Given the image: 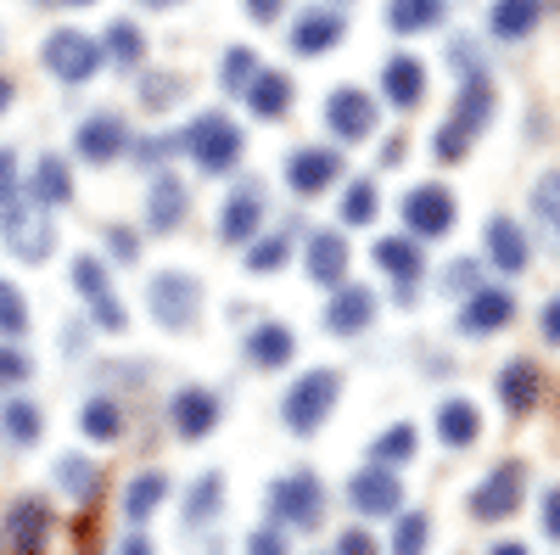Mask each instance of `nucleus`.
I'll use <instances>...</instances> for the list:
<instances>
[{
	"label": "nucleus",
	"instance_id": "56",
	"mask_svg": "<svg viewBox=\"0 0 560 555\" xmlns=\"http://www.w3.org/2000/svg\"><path fill=\"white\" fill-rule=\"evenodd\" d=\"M247 12H253L258 23H269V18H280V0H247Z\"/></svg>",
	"mask_w": 560,
	"mask_h": 555
},
{
	"label": "nucleus",
	"instance_id": "42",
	"mask_svg": "<svg viewBox=\"0 0 560 555\" xmlns=\"http://www.w3.org/2000/svg\"><path fill=\"white\" fill-rule=\"evenodd\" d=\"M370 454H376V466H404V460H415V427H393V432H382L376 443H370Z\"/></svg>",
	"mask_w": 560,
	"mask_h": 555
},
{
	"label": "nucleus",
	"instance_id": "29",
	"mask_svg": "<svg viewBox=\"0 0 560 555\" xmlns=\"http://www.w3.org/2000/svg\"><path fill=\"white\" fill-rule=\"evenodd\" d=\"M438 438H443L448 449H471V443L482 438V415H477V404H465V398L438 404Z\"/></svg>",
	"mask_w": 560,
	"mask_h": 555
},
{
	"label": "nucleus",
	"instance_id": "49",
	"mask_svg": "<svg viewBox=\"0 0 560 555\" xmlns=\"http://www.w3.org/2000/svg\"><path fill=\"white\" fill-rule=\"evenodd\" d=\"M12 203H18V158L0 152V213H7Z\"/></svg>",
	"mask_w": 560,
	"mask_h": 555
},
{
	"label": "nucleus",
	"instance_id": "23",
	"mask_svg": "<svg viewBox=\"0 0 560 555\" xmlns=\"http://www.w3.org/2000/svg\"><path fill=\"white\" fill-rule=\"evenodd\" d=\"M342 34H348V23H342L337 12H303V18L292 23V51H298V57H319V51H331Z\"/></svg>",
	"mask_w": 560,
	"mask_h": 555
},
{
	"label": "nucleus",
	"instance_id": "11",
	"mask_svg": "<svg viewBox=\"0 0 560 555\" xmlns=\"http://www.w3.org/2000/svg\"><path fill=\"white\" fill-rule=\"evenodd\" d=\"M404 224L415 230V236H427V242L448 236L454 230V192L448 185H415V192L404 197Z\"/></svg>",
	"mask_w": 560,
	"mask_h": 555
},
{
	"label": "nucleus",
	"instance_id": "16",
	"mask_svg": "<svg viewBox=\"0 0 560 555\" xmlns=\"http://www.w3.org/2000/svg\"><path fill=\"white\" fill-rule=\"evenodd\" d=\"M45 539H51V505L45 499H18L7 517V550L12 555H45Z\"/></svg>",
	"mask_w": 560,
	"mask_h": 555
},
{
	"label": "nucleus",
	"instance_id": "52",
	"mask_svg": "<svg viewBox=\"0 0 560 555\" xmlns=\"http://www.w3.org/2000/svg\"><path fill=\"white\" fill-rule=\"evenodd\" d=\"M107 242H113V258H124V264L140 253V236H135L129 224H113V230H107Z\"/></svg>",
	"mask_w": 560,
	"mask_h": 555
},
{
	"label": "nucleus",
	"instance_id": "50",
	"mask_svg": "<svg viewBox=\"0 0 560 555\" xmlns=\"http://www.w3.org/2000/svg\"><path fill=\"white\" fill-rule=\"evenodd\" d=\"M337 555H382V550H376V539H370L364 528H348V533L337 539Z\"/></svg>",
	"mask_w": 560,
	"mask_h": 555
},
{
	"label": "nucleus",
	"instance_id": "48",
	"mask_svg": "<svg viewBox=\"0 0 560 555\" xmlns=\"http://www.w3.org/2000/svg\"><path fill=\"white\" fill-rule=\"evenodd\" d=\"M174 152H179V135H152V141H140V147H135L140 169H158V163L174 158Z\"/></svg>",
	"mask_w": 560,
	"mask_h": 555
},
{
	"label": "nucleus",
	"instance_id": "24",
	"mask_svg": "<svg viewBox=\"0 0 560 555\" xmlns=\"http://www.w3.org/2000/svg\"><path fill=\"white\" fill-rule=\"evenodd\" d=\"M538 393H544L538 365H527V359H510V365L499 370V398H504V409H510V415H527V409L538 404Z\"/></svg>",
	"mask_w": 560,
	"mask_h": 555
},
{
	"label": "nucleus",
	"instance_id": "34",
	"mask_svg": "<svg viewBox=\"0 0 560 555\" xmlns=\"http://www.w3.org/2000/svg\"><path fill=\"white\" fill-rule=\"evenodd\" d=\"M488 28L499 39H522L538 28V0H493V12H488Z\"/></svg>",
	"mask_w": 560,
	"mask_h": 555
},
{
	"label": "nucleus",
	"instance_id": "15",
	"mask_svg": "<svg viewBox=\"0 0 560 555\" xmlns=\"http://www.w3.org/2000/svg\"><path fill=\"white\" fill-rule=\"evenodd\" d=\"M264 213H269L264 185H258V180H242L236 192H230L224 213H219V236H224V242H253L258 224H264Z\"/></svg>",
	"mask_w": 560,
	"mask_h": 555
},
{
	"label": "nucleus",
	"instance_id": "28",
	"mask_svg": "<svg viewBox=\"0 0 560 555\" xmlns=\"http://www.w3.org/2000/svg\"><path fill=\"white\" fill-rule=\"evenodd\" d=\"M292 354H298V337H292V326H280V320H269V326H258V332L247 337V359H253L258 370L292 365Z\"/></svg>",
	"mask_w": 560,
	"mask_h": 555
},
{
	"label": "nucleus",
	"instance_id": "60",
	"mask_svg": "<svg viewBox=\"0 0 560 555\" xmlns=\"http://www.w3.org/2000/svg\"><path fill=\"white\" fill-rule=\"evenodd\" d=\"M62 7H90V0H62Z\"/></svg>",
	"mask_w": 560,
	"mask_h": 555
},
{
	"label": "nucleus",
	"instance_id": "21",
	"mask_svg": "<svg viewBox=\"0 0 560 555\" xmlns=\"http://www.w3.org/2000/svg\"><path fill=\"white\" fill-rule=\"evenodd\" d=\"M370 258H376V269L387 275V281H398V287H415L420 269H427V253H420L409 236H382L376 247H370Z\"/></svg>",
	"mask_w": 560,
	"mask_h": 555
},
{
	"label": "nucleus",
	"instance_id": "25",
	"mask_svg": "<svg viewBox=\"0 0 560 555\" xmlns=\"http://www.w3.org/2000/svg\"><path fill=\"white\" fill-rule=\"evenodd\" d=\"M342 275H348V242L337 236V230H319V236H308V281L337 287Z\"/></svg>",
	"mask_w": 560,
	"mask_h": 555
},
{
	"label": "nucleus",
	"instance_id": "58",
	"mask_svg": "<svg viewBox=\"0 0 560 555\" xmlns=\"http://www.w3.org/2000/svg\"><path fill=\"white\" fill-rule=\"evenodd\" d=\"M7 107H12V79L0 73V113H7Z\"/></svg>",
	"mask_w": 560,
	"mask_h": 555
},
{
	"label": "nucleus",
	"instance_id": "41",
	"mask_svg": "<svg viewBox=\"0 0 560 555\" xmlns=\"http://www.w3.org/2000/svg\"><path fill=\"white\" fill-rule=\"evenodd\" d=\"M342 224H370V219H376L382 213V197H376V185H370V180H353L348 185V192H342Z\"/></svg>",
	"mask_w": 560,
	"mask_h": 555
},
{
	"label": "nucleus",
	"instance_id": "1",
	"mask_svg": "<svg viewBox=\"0 0 560 555\" xmlns=\"http://www.w3.org/2000/svg\"><path fill=\"white\" fill-rule=\"evenodd\" d=\"M493 118V79L488 68H465V84H459V102L448 113V124L432 135V158L438 163H459L465 152H471V141L488 129Z\"/></svg>",
	"mask_w": 560,
	"mask_h": 555
},
{
	"label": "nucleus",
	"instance_id": "43",
	"mask_svg": "<svg viewBox=\"0 0 560 555\" xmlns=\"http://www.w3.org/2000/svg\"><path fill=\"white\" fill-rule=\"evenodd\" d=\"M0 332H7V337L28 332V303H23V292L12 281H0Z\"/></svg>",
	"mask_w": 560,
	"mask_h": 555
},
{
	"label": "nucleus",
	"instance_id": "17",
	"mask_svg": "<svg viewBox=\"0 0 560 555\" xmlns=\"http://www.w3.org/2000/svg\"><path fill=\"white\" fill-rule=\"evenodd\" d=\"M168 421H174V432H179L185 443H197V438H208V432L219 427V398H213L208 388H179V393L168 398Z\"/></svg>",
	"mask_w": 560,
	"mask_h": 555
},
{
	"label": "nucleus",
	"instance_id": "19",
	"mask_svg": "<svg viewBox=\"0 0 560 555\" xmlns=\"http://www.w3.org/2000/svg\"><path fill=\"white\" fill-rule=\"evenodd\" d=\"M370 320H376V292L370 287H342L331 303H325V326H331L337 337L370 332Z\"/></svg>",
	"mask_w": 560,
	"mask_h": 555
},
{
	"label": "nucleus",
	"instance_id": "6",
	"mask_svg": "<svg viewBox=\"0 0 560 555\" xmlns=\"http://www.w3.org/2000/svg\"><path fill=\"white\" fill-rule=\"evenodd\" d=\"M45 68H51L62 84H84L102 73V45L79 34V28H57L51 39H45Z\"/></svg>",
	"mask_w": 560,
	"mask_h": 555
},
{
	"label": "nucleus",
	"instance_id": "37",
	"mask_svg": "<svg viewBox=\"0 0 560 555\" xmlns=\"http://www.w3.org/2000/svg\"><path fill=\"white\" fill-rule=\"evenodd\" d=\"M57 483H62L73 499H96V494H102V472L90 466V460H79V454H62V460H57Z\"/></svg>",
	"mask_w": 560,
	"mask_h": 555
},
{
	"label": "nucleus",
	"instance_id": "47",
	"mask_svg": "<svg viewBox=\"0 0 560 555\" xmlns=\"http://www.w3.org/2000/svg\"><path fill=\"white\" fill-rule=\"evenodd\" d=\"M34 377V365L18 354V348H7V343H0V388H23Z\"/></svg>",
	"mask_w": 560,
	"mask_h": 555
},
{
	"label": "nucleus",
	"instance_id": "22",
	"mask_svg": "<svg viewBox=\"0 0 560 555\" xmlns=\"http://www.w3.org/2000/svg\"><path fill=\"white\" fill-rule=\"evenodd\" d=\"M247 107H253V118H287V107H292V79L280 73V68H258L253 79H247Z\"/></svg>",
	"mask_w": 560,
	"mask_h": 555
},
{
	"label": "nucleus",
	"instance_id": "61",
	"mask_svg": "<svg viewBox=\"0 0 560 555\" xmlns=\"http://www.w3.org/2000/svg\"><path fill=\"white\" fill-rule=\"evenodd\" d=\"M147 7H174V0H147Z\"/></svg>",
	"mask_w": 560,
	"mask_h": 555
},
{
	"label": "nucleus",
	"instance_id": "44",
	"mask_svg": "<svg viewBox=\"0 0 560 555\" xmlns=\"http://www.w3.org/2000/svg\"><path fill=\"white\" fill-rule=\"evenodd\" d=\"M258 73V57L247 51V45H230L224 51V68H219V79H224V90H247V79Z\"/></svg>",
	"mask_w": 560,
	"mask_h": 555
},
{
	"label": "nucleus",
	"instance_id": "10",
	"mask_svg": "<svg viewBox=\"0 0 560 555\" xmlns=\"http://www.w3.org/2000/svg\"><path fill=\"white\" fill-rule=\"evenodd\" d=\"M522 488H527V466L522 460H504V466L493 477H482V488L471 494V517L477 522H504L522 505Z\"/></svg>",
	"mask_w": 560,
	"mask_h": 555
},
{
	"label": "nucleus",
	"instance_id": "4",
	"mask_svg": "<svg viewBox=\"0 0 560 555\" xmlns=\"http://www.w3.org/2000/svg\"><path fill=\"white\" fill-rule=\"evenodd\" d=\"M152 320L168 332H191L197 326V314H202V287H197V275H185V269H163L152 275Z\"/></svg>",
	"mask_w": 560,
	"mask_h": 555
},
{
	"label": "nucleus",
	"instance_id": "39",
	"mask_svg": "<svg viewBox=\"0 0 560 555\" xmlns=\"http://www.w3.org/2000/svg\"><path fill=\"white\" fill-rule=\"evenodd\" d=\"M427 539H432V517L427 511H398L393 555H427Z\"/></svg>",
	"mask_w": 560,
	"mask_h": 555
},
{
	"label": "nucleus",
	"instance_id": "12",
	"mask_svg": "<svg viewBox=\"0 0 560 555\" xmlns=\"http://www.w3.org/2000/svg\"><path fill=\"white\" fill-rule=\"evenodd\" d=\"M516 320V298L504 287H477L465 292V309H459V332L465 337H488V332H504Z\"/></svg>",
	"mask_w": 560,
	"mask_h": 555
},
{
	"label": "nucleus",
	"instance_id": "26",
	"mask_svg": "<svg viewBox=\"0 0 560 555\" xmlns=\"http://www.w3.org/2000/svg\"><path fill=\"white\" fill-rule=\"evenodd\" d=\"M28 203H39V208L73 203V174H68L62 158H39V163H34V174H28Z\"/></svg>",
	"mask_w": 560,
	"mask_h": 555
},
{
	"label": "nucleus",
	"instance_id": "13",
	"mask_svg": "<svg viewBox=\"0 0 560 555\" xmlns=\"http://www.w3.org/2000/svg\"><path fill=\"white\" fill-rule=\"evenodd\" d=\"M325 124H331V135L337 141H364L370 129H376V102L364 96V90H353V84H342V90H331V102H325Z\"/></svg>",
	"mask_w": 560,
	"mask_h": 555
},
{
	"label": "nucleus",
	"instance_id": "5",
	"mask_svg": "<svg viewBox=\"0 0 560 555\" xmlns=\"http://www.w3.org/2000/svg\"><path fill=\"white\" fill-rule=\"evenodd\" d=\"M319 511H325V488L314 472H292V477H275L269 483V517L280 528H319Z\"/></svg>",
	"mask_w": 560,
	"mask_h": 555
},
{
	"label": "nucleus",
	"instance_id": "45",
	"mask_svg": "<svg viewBox=\"0 0 560 555\" xmlns=\"http://www.w3.org/2000/svg\"><path fill=\"white\" fill-rule=\"evenodd\" d=\"M287 258H292V247L280 242V236H269V242H253V247H247V269H253V275H269V269L287 264Z\"/></svg>",
	"mask_w": 560,
	"mask_h": 555
},
{
	"label": "nucleus",
	"instance_id": "54",
	"mask_svg": "<svg viewBox=\"0 0 560 555\" xmlns=\"http://www.w3.org/2000/svg\"><path fill=\"white\" fill-rule=\"evenodd\" d=\"M544 337L560 348V298H549V309H544Z\"/></svg>",
	"mask_w": 560,
	"mask_h": 555
},
{
	"label": "nucleus",
	"instance_id": "38",
	"mask_svg": "<svg viewBox=\"0 0 560 555\" xmlns=\"http://www.w3.org/2000/svg\"><path fill=\"white\" fill-rule=\"evenodd\" d=\"M533 213H538V224L549 230V242H555V253H560V169H549V174L538 180V192H533Z\"/></svg>",
	"mask_w": 560,
	"mask_h": 555
},
{
	"label": "nucleus",
	"instance_id": "35",
	"mask_svg": "<svg viewBox=\"0 0 560 555\" xmlns=\"http://www.w3.org/2000/svg\"><path fill=\"white\" fill-rule=\"evenodd\" d=\"M79 432L96 438V443H113V438L124 432V409H118L113 398H90V404L79 409Z\"/></svg>",
	"mask_w": 560,
	"mask_h": 555
},
{
	"label": "nucleus",
	"instance_id": "2",
	"mask_svg": "<svg viewBox=\"0 0 560 555\" xmlns=\"http://www.w3.org/2000/svg\"><path fill=\"white\" fill-rule=\"evenodd\" d=\"M179 147L202 163V174H230L242 163V129L230 124L224 113H202V118H191V129L179 135Z\"/></svg>",
	"mask_w": 560,
	"mask_h": 555
},
{
	"label": "nucleus",
	"instance_id": "57",
	"mask_svg": "<svg viewBox=\"0 0 560 555\" xmlns=\"http://www.w3.org/2000/svg\"><path fill=\"white\" fill-rule=\"evenodd\" d=\"M118 555H158V550H152V544H147V539H140V533H129V539H124V550H118Z\"/></svg>",
	"mask_w": 560,
	"mask_h": 555
},
{
	"label": "nucleus",
	"instance_id": "3",
	"mask_svg": "<svg viewBox=\"0 0 560 555\" xmlns=\"http://www.w3.org/2000/svg\"><path fill=\"white\" fill-rule=\"evenodd\" d=\"M337 393H342V377H337V370H303V377L287 388V404H280V415H287L292 432L308 438V432L325 427V415H331Z\"/></svg>",
	"mask_w": 560,
	"mask_h": 555
},
{
	"label": "nucleus",
	"instance_id": "55",
	"mask_svg": "<svg viewBox=\"0 0 560 555\" xmlns=\"http://www.w3.org/2000/svg\"><path fill=\"white\" fill-rule=\"evenodd\" d=\"M471 275H477V264L465 258V264H454V269L443 275V287H471Z\"/></svg>",
	"mask_w": 560,
	"mask_h": 555
},
{
	"label": "nucleus",
	"instance_id": "7",
	"mask_svg": "<svg viewBox=\"0 0 560 555\" xmlns=\"http://www.w3.org/2000/svg\"><path fill=\"white\" fill-rule=\"evenodd\" d=\"M0 230H7L12 253L28 258V264H39L45 253L57 247V230H51V219H45V208H39V203H23V197L0 213Z\"/></svg>",
	"mask_w": 560,
	"mask_h": 555
},
{
	"label": "nucleus",
	"instance_id": "40",
	"mask_svg": "<svg viewBox=\"0 0 560 555\" xmlns=\"http://www.w3.org/2000/svg\"><path fill=\"white\" fill-rule=\"evenodd\" d=\"M107 57L118 62V68H140V57H147V39H140V28L135 23H107Z\"/></svg>",
	"mask_w": 560,
	"mask_h": 555
},
{
	"label": "nucleus",
	"instance_id": "18",
	"mask_svg": "<svg viewBox=\"0 0 560 555\" xmlns=\"http://www.w3.org/2000/svg\"><path fill=\"white\" fill-rule=\"evenodd\" d=\"M342 180V158L337 152H325V147H303L287 158V185L298 197H319L325 185H337Z\"/></svg>",
	"mask_w": 560,
	"mask_h": 555
},
{
	"label": "nucleus",
	"instance_id": "36",
	"mask_svg": "<svg viewBox=\"0 0 560 555\" xmlns=\"http://www.w3.org/2000/svg\"><path fill=\"white\" fill-rule=\"evenodd\" d=\"M0 432L28 449V443H39V432H45V415H39L28 398H12L7 409H0Z\"/></svg>",
	"mask_w": 560,
	"mask_h": 555
},
{
	"label": "nucleus",
	"instance_id": "32",
	"mask_svg": "<svg viewBox=\"0 0 560 555\" xmlns=\"http://www.w3.org/2000/svg\"><path fill=\"white\" fill-rule=\"evenodd\" d=\"M219 505H224V477L219 472H202L191 483V494H185V528H208L219 517Z\"/></svg>",
	"mask_w": 560,
	"mask_h": 555
},
{
	"label": "nucleus",
	"instance_id": "30",
	"mask_svg": "<svg viewBox=\"0 0 560 555\" xmlns=\"http://www.w3.org/2000/svg\"><path fill=\"white\" fill-rule=\"evenodd\" d=\"M185 180H174V174H158L152 180V208H147V224L152 230H174L179 219H185Z\"/></svg>",
	"mask_w": 560,
	"mask_h": 555
},
{
	"label": "nucleus",
	"instance_id": "53",
	"mask_svg": "<svg viewBox=\"0 0 560 555\" xmlns=\"http://www.w3.org/2000/svg\"><path fill=\"white\" fill-rule=\"evenodd\" d=\"M544 533L560 544V488H549V494H544Z\"/></svg>",
	"mask_w": 560,
	"mask_h": 555
},
{
	"label": "nucleus",
	"instance_id": "33",
	"mask_svg": "<svg viewBox=\"0 0 560 555\" xmlns=\"http://www.w3.org/2000/svg\"><path fill=\"white\" fill-rule=\"evenodd\" d=\"M163 499H168V477H163V472H140V477L124 488V517H129V522H147Z\"/></svg>",
	"mask_w": 560,
	"mask_h": 555
},
{
	"label": "nucleus",
	"instance_id": "14",
	"mask_svg": "<svg viewBox=\"0 0 560 555\" xmlns=\"http://www.w3.org/2000/svg\"><path fill=\"white\" fill-rule=\"evenodd\" d=\"M73 147H79L84 163H113V158H124V147H129V124H124L118 113H90V118L73 129Z\"/></svg>",
	"mask_w": 560,
	"mask_h": 555
},
{
	"label": "nucleus",
	"instance_id": "27",
	"mask_svg": "<svg viewBox=\"0 0 560 555\" xmlns=\"http://www.w3.org/2000/svg\"><path fill=\"white\" fill-rule=\"evenodd\" d=\"M382 90H387V102L393 107H420V96H427V68H420L415 57H393L387 68H382Z\"/></svg>",
	"mask_w": 560,
	"mask_h": 555
},
{
	"label": "nucleus",
	"instance_id": "9",
	"mask_svg": "<svg viewBox=\"0 0 560 555\" xmlns=\"http://www.w3.org/2000/svg\"><path fill=\"white\" fill-rule=\"evenodd\" d=\"M348 505L359 517H398L404 511V483L393 477V466H364L348 477Z\"/></svg>",
	"mask_w": 560,
	"mask_h": 555
},
{
	"label": "nucleus",
	"instance_id": "46",
	"mask_svg": "<svg viewBox=\"0 0 560 555\" xmlns=\"http://www.w3.org/2000/svg\"><path fill=\"white\" fill-rule=\"evenodd\" d=\"M179 96H185V84L179 79H163V73H152L147 84H140V102H147V107H168Z\"/></svg>",
	"mask_w": 560,
	"mask_h": 555
},
{
	"label": "nucleus",
	"instance_id": "20",
	"mask_svg": "<svg viewBox=\"0 0 560 555\" xmlns=\"http://www.w3.org/2000/svg\"><path fill=\"white\" fill-rule=\"evenodd\" d=\"M488 258L504 269V275H522L527 269V258H533V242H527V230L516 224V219H504V213H493L488 219Z\"/></svg>",
	"mask_w": 560,
	"mask_h": 555
},
{
	"label": "nucleus",
	"instance_id": "31",
	"mask_svg": "<svg viewBox=\"0 0 560 555\" xmlns=\"http://www.w3.org/2000/svg\"><path fill=\"white\" fill-rule=\"evenodd\" d=\"M443 23V0H387V28L393 34H427Z\"/></svg>",
	"mask_w": 560,
	"mask_h": 555
},
{
	"label": "nucleus",
	"instance_id": "8",
	"mask_svg": "<svg viewBox=\"0 0 560 555\" xmlns=\"http://www.w3.org/2000/svg\"><path fill=\"white\" fill-rule=\"evenodd\" d=\"M73 287H79V298H84L90 320H96L102 332H124V326H129L124 303H118V298H113V287H107L102 258H73Z\"/></svg>",
	"mask_w": 560,
	"mask_h": 555
},
{
	"label": "nucleus",
	"instance_id": "59",
	"mask_svg": "<svg viewBox=\"0 0 560 555\" xmlns=\"http://www.w3.org/2000/svg\"><path fill=\"white\" fill-rule=\"evenodd\" d=\"M488 555H527V544H493Z\"/></svg>",
	"mask_w": 560,
	"mask_h": 555
},
{
	"label": "nucleus",
	"instance_id": "51",
	"mask_svg": "<svg viewBox=\"0 0 560 555\" xmlns=\"http://www.w3.org/2000/svg\"><path fill=\"white\" fill-rule=\"evenodd\" d=\"M247 555H287V539H280V528H258L247 539Z\"/></svg>",
	"mask_w": 560,
	"mask_h": 555
}]
</instances>
